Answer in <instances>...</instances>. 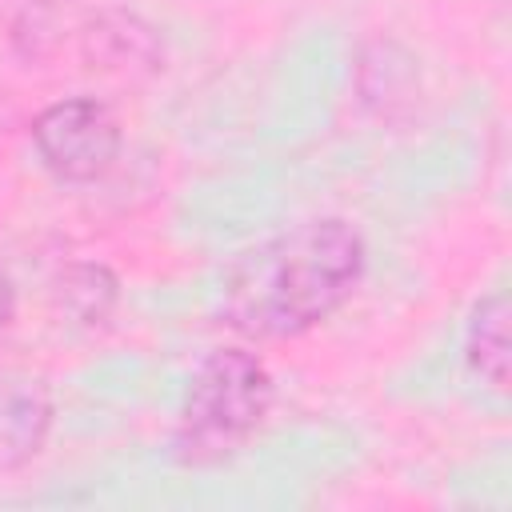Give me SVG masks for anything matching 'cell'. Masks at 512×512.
I'll use <instances>...</instances> for the list:
<instances>
[{"label":"cell","instance_id":"obj_6","mask_svg":"<svg viewBox=\"0 0 512 512\" xmlns=\"http://www.w3.org/2000/svg\"><path fill=\"white\" fill-rule=\"evenodd\" d=\"M52 428V400L40 380H16L0 396V460L24 464L44 448Z\"/></svg>","mask_w":512,"mask_h":512},{"label":"cell","instance_id":"obj_3","mask_svg":"<svg viewBox=\"0 0 512 512\" xmlns=\"http://www.w3.org/2000/svg\"><path fill=\"white\" fill-rule=\"evenodd\" d=\"M12 44L36 60H76L84 72H152L160 44L144 20L116 8H88L76 0H32L12 24Z\"/></svg>","mask_w":512,"mask_h":512},{"label":"cell","instance_id":"obj_8","mask_svg":"<svg viewBox=\"0 0 512 512\" xmlns=\"http://www.w3.org/2000/svg\"><path fill=\"white\" fill-rule=\"evenodd\" d=\"M12 320H16V284H12L8 268L0 264V332H4Z\"/></svg>","mask_w":512,"mask_h":512},{"label":"cell","instance_id":"obj_1","mask_svg":"<svg viewBox=\"0 0 512 512\" xmlns=\"http://www.w3.org/2000/svg\"><path fill=\"white\" fill-rule=\"evenodd\" d=\"M368 244L344 216L296 220L244 252L220 276L216 316L244 340H296L336 316L360 288Z\"/></svg>","mask_w":512,"mask_h":512},{"label":"cell","instance_id":"obj_2","mask_svg":"<svg viewBox=\"0 0 512 512\" xmlns=\"http://www.w3.org/2000/svg\"><path fill=\"white\" fill-rule=\"evenodd\" d=\"M272 400L276 380L252 348H212L184 388L180 420L172 432V456L188 468L232 460L264 428Z\"/></svg>","mask_w":512,"mask_h":512},{"label":"cell","instance_id":"obj_4","mask_svg":"<svg viewBox=\"0 0 512 512\" xmlns=\"http://www.w3.org/2000/svg\"><path fill=\"white\" fill-rule=\"evenodd\" d=\"M32 148L60 184H96L124 148L120 116L100 96H64L36 112Z\"/></svg>","mask_w":512,"mask_h":512},{"label":"cell","instance_id":"obj_5","mask_svg":"<svg viewBox=\"0 0 512 512\" xmlns=\"http://www.w3.org/2000/svg\"><path fill=\"white\" fill-rule=\"evenodd\" d=\"M508 292L492 288L488 296L476 300L468 332H464V356L468 368L496 392L508 388V360H512V336H508Z\"/></svg>","mask_w":512,"mask_h":512},{"label":"cell","instance_id":"obj_7","mask_svg":"<svg viewBox=\"0 0 512 512\" xmlns=\"http://www.w3.org/2000/svg\"><path fill=\"white\" fill-rule=\"evenodd\" d=\"M52 304L80 328H100L120 304V280L100 260H72L52 280Z\"/></svg>","mask_w":512,"mask_h":512}]
</instances>
